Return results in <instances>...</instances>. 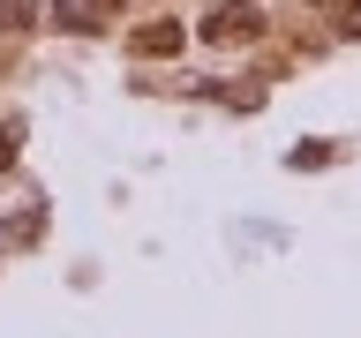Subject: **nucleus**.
Masks as SVG:
<instances>
[{
  "instance_id": "obj_3",
  "label": "nucleus",
  "mask_w": 361,
  "mask_h": 338,
  "mask_svg": "<svg viewBox=\"0 0 361 338\" xmlns=\"http://www.w3.org/2000/svg\"><path fill=\"white\" fill-rule=\"evenodd\" d=\"M0 23H30V0H0Z\"/></svg>"
},
{
  "instance_id": "obj_1",
  "label": "nucleus",
  "mask_w": 361,
  "mask_h": 338,
  "mask_svg": "<svg viewBox=\"0 0 361 338\" xmlns=\"http://www.w3.org/2000/svg\"><path fill=\"white\" fill-rule=\"evenodd\" d=\"M241 30H256V8H219L211 15V38H241Z\"/></svg>"
},
{
  "instance_id": "obj_2",
  "label": "nucleus",
  "mask_w": 361,
  "mask_h": 338,
  "mask_svg": "<svg viewBox=\"0 0 361 338\" xmlns=\"http://www.w3.org/2000/svg\"><path fill=\"white\" fill-rule=\"evenodd\" d=\"M180 45V23H151L143 38H135V53H173Z\"/></svg>"
}]
</instances>
